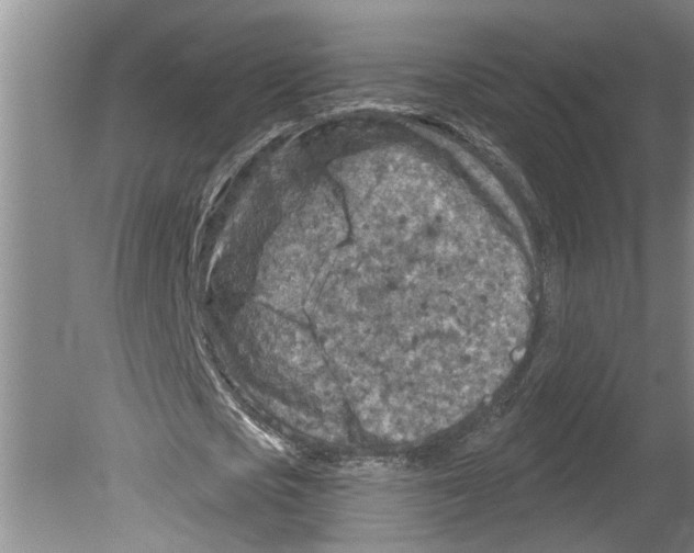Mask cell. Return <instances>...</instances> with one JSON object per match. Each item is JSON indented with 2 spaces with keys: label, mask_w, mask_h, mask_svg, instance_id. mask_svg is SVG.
Wrapping results in <instances>:
<instances>
[{
  "label": "cell",
  "mask_w": 694,
  "mask_h": 553,
  "mask_svg": "<svg viewBox=\"0 0 694 553\" xmlns=\"http://www.w3.org/2000/svg\"><path fill=\"white\" fill-rule=\"evenodd\" d=\"M338 225L329 196L312 195L269 239L257 274L259 295L280 308L299 307L333 255Z\"/></svg>",
  "instance_id": "1"
}]
</instances>
